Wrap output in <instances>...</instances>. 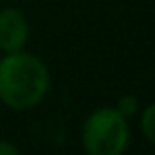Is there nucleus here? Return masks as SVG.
<instances>
[{
	"instance_id": "1",
	"label": "nucleus",
	"mask_w": 155,
	"mask_h": 155,
	"mask_svg": "<svg viewBox=\"0 0 155 155\" xmlns=\"http://www.w3.org/2000/svg\"><path fill=\"white\" fill-rule=\"evenodd\" d=\"M49 70L32 53L15 51L0 60V100L11 110L36 108L49 91Z\"/></svg>"
},
{
	"instance_id": "2",
	"label": "nucleus",
	"mask_w": 155,
	"mask_h": 155,
	"mask_svg": "<svg viewBox=\"0 0 155 155\" xmlns=\"http://www.w3.org/2000/svg\"><path fill=\"white\" fill-rule=\"evenodd\" d=\"M81 144L89 155H121L130 144V125L115 106L96 108L83 123Z\"/></svg>"
},
{
	"instance_id": "3",
	"label": "nucleus",
	"mask_w": 155,
	"mask_h": 155,
	"mask_svg": "<svg viewBox=\"0 0 155 155\" xmlns=\"http://www.w3.org/2000/svg\"><path fill=\"white\" fill-rule=\"evenodd\" d=\"M30 41V24L26 15L15 9L7 7L0 11V51L5 53H15L26 49Z\"/></svg>"
},
{
	"instance_id": "4",
	"label": "nucleus",
	"mask_w": 155,
	"mask_h": 155,
	"mask_svg": "<svg viewBox=\"0 0 155 155\" xmlns=\"http://www.w3.org/2000/svg\"><path fill=\"white\" fill-rule=\"evenodd\" d=\"M140 130H142V136L147 138V142L155 147V102H151L149 106L142 108Z\"/></svg>"
},
{
	"instance_id": "5",
	"label": "nucleus",
	"mask_w": 155,
	"mask_h": 155,
	"mask_svg": "<svg viewBox=\"0 0 155 155\" xmlns=\"http://www.w3.org/2000/svg\"><path fill=\"white\" fill-rule=\"evenodd\" d=\"M123 117H134L138 110H140V100L136 98V96H132V94H127V96H121L119 100H117V106H115Z\"/></svg>"
},
{
	"instance_id": "6",
	"label": "nucleus",
	"mask_w": 155,
	"mask_h": 155,
	"mask_svg": "<svg viewBox=\"0 0 155 155\" xmlns=\"http://www.w3.org/2000/svg\"><path fill=\"white\" fill-rule=\"evenodd\" d=\"M17 153H19V147H15L9 140H0V155H17Z\"/></svg>"
}]
</instances>
